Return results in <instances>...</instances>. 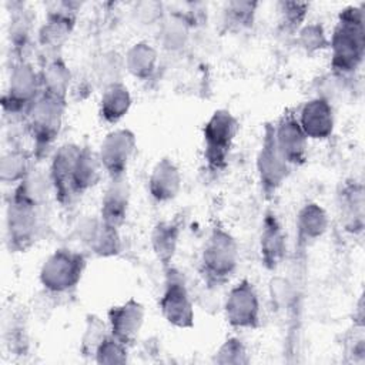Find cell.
<instances>
[{"label": "cell", "mask_w": 365, "mask_h": 365, "mask_svg": "<svg viewBox=\"0 0 365 365\" xmlns=\"http://www.w3.org/2000/svg\"><path fill=\"white\" fill-rule=\"evenodd\" d=\"M76 13L68 4L48 11L44 24L38 30V46L47 54V60L60 56V50L74 27Z\"/></svg>", "instance_id": "14"}, {"label": "cell", "mask_w": 365, "mask_h": 365, "mask_svg": "<svg viewBox=\"0 0 365 365\" xmlns=\"http://www.w3.org/2000/svg\"><path fill=\"white\" fill-rule=\"evenodd\" d=\"M103 165L100 163L97 151L88 147H81L74 164L71 190L73 195H83L88 190L94 188L103 177Z\"/></svg>", "instance_id": "22"}, {"label": "cell", "mask_w": 365, "mask_h": 365, "mask_svg": "<svg viewBox=\"0 0 365 365\" xmlns=\"http://www.w3.org/2000/svg\"><path fill=\"white\" fill-rule=\"evenodd\" d=\"M127 349L128 346L125 344L108 332L100 342L93 358L98 364H123L127 361Z\"/></svg>", "instance_id": "29"}, {"label": "cell", "mask_w": 365, "mask_h": 365, "mask_svg": "<svg viewBox=\"0 0 365 365\" xmlns=\"http://www.w3.org/2000/svg\"><path fill=\"white\" fill-rule=\"evenodd\" d=\"M40 94L41 84L38 71H36L26 60L14 61L10 70L7 88L1 98L4 113L24 118L26 113Z\"/></svg>", "instance_id": "7"}, {"label": "cell", "mask_w": 365, "mask_h": 365, "mask_svg": "<svg viewBox=\"0 0 365 365\" xmlns=\"http://www.w3.org/2000/svg\"><path fill=\"white\" fill-rule=\"evenodd\" d=\"M297 118L308 140H325L334 131V108L324 97H315L304 103Z\"/></svg>", "instance_id": "16"}, {"label": "cell", "mask_w": 365, "mask_h": 365, "mask_svg": "<svg viewBox=\"0 0 365 365\" xmlns=\"http://www.w3.org/2000/svg\"><path fill=\"white\" fill-rule=\"evenodd\" d=\"M214 361L218 364H247L248 356L245 345L240 338L231 336L218 348Z\"/></svg>", "instance_id": "33"}, {"label": "cell", "mask_w": 365, "mask_h": 365, "mask_svg": "<svg viewBox=\"0 0 365 365\" xmlns=\"http://www.w3.org/2000/svg\"><path fill=\"white\" fill-rule=\"evenodd\" d=\"M130 207V184L127 175L110 178L108 185L101 198L100 218L115 228H120L128 215Z\"/></svg>", "instance_id": "19"}, {"label": "cell", "mask_w": 365, "mask_h": 365, "mask_svg": "<svg viewBox=\"0 0 365 365\" xmlns=\"http://www.w3.org/2000/svg\"><path fill=\"white\" fill-rule=\"evenodd\" d=\"M259 297L254 284L242 278L227 294L224 315L235 329H254L259 325Z\"/></svg>", "instance_id": "9"}, {"label": "cell", "mask_w": 365, "mask_h": 365, "mask_svg": "<svg viewBox=\"0 0 365 365\" xmlns=\"http://www.w3.org/2000/svg\"><path fill=\"white\" fill-rule=\"evenodd\" d=\"M291 165L282 158L274 143L272 125H265L261 148L257 155V174L261 190L271 198L289 175Z\"/></svg>", "instance_id": "10"}, {"label": "cell", "mask_w": 365, "mask_h": 365, "mask_svg": "<svg viewBox=\"0 0 365 365\" xmlns=\"http://www.w3.org/2000/svg\"><path fill=\"white\" fill-rule=\"evenodd\" d=\"M44 208L9 198L6 207V242L10 251L24 252L38 238L43 230Z\"/></svg>", "instance_id": "4"}, {"label": "cell", "mask_w": 365, "mask_h": 365, "mask_svg": "<svg viewBox=\"0 0 365 365\" xmlns=\"http://www.w3.org/2000/svg\"><path fill=\"white\" fill-rule=\"evenodd\" d=\"M181 173L171 158H160L148 177V192L157 202L174 200L181 188Z\"/></svg>", "instance_id": "20"}, {"label": "cell", "mask_w": 365, "mask_h": 365, "mask_svg": "<svg viewBox=\"0 0 365 365\" xmlns=\"http://www.w3.org/2000/svg\"><path fill=\"white\" fill-rule=\"evenodd\" d=\"M180 241V225L175 221H160L151 232V248L164 268L171 265Z\"/></svg>", "instance_id": "27"}, {"label": "cell", "mask_w": 365, "mask_h": 365, "mask_svg": "<svg viewBox=\"0 0 365 365\" xmlns=\"http://www.w3.org/2000/svg\"><path fill=\"white\" fill-rule=\"evenodd\" d=\"M298 34H299L298 36L299 46L307 53H315L329 46V38L327 37L324 27L318 23H309L301 27Z\"/></svg>", "instance_id": "32"}, {"label": "cell", "mask_w": 365, "mask_h": 365, "mask_svg": "<svg viewBox=\"0 0 365 365\" xmlns=\"http://www.w3.org/2000/svg\"><path fill=\"white\" fill-rule=\"evenodd\" d=\"M278 6L281 7L279 11L282 16V23H285V26L292 30L301 27V24L307 17V11L309 9L308 3H298V1H281L278 3Z\"/></svg>", "instance_id": "34"}, {"label": "cell", "mask_w": 365, "mask_h": 365, "mask_svg": "<svg viewBox=\"0 0 365 365\" xmlns=\"http://www.w3.org/2000/svg\"><path fill=\"white\" fill-rule=\"evenodd\" d=\"M30 158L21 150H10L0 160V180L4 184L16 185L30 173Z\"/></svg>", "instance_id": "28"}, {"label": "cell", "mask_w": 365, "mask_h": 365, "mask_svg": "<svg viewBox=\"0 0 365 365\" xmlns=\"http://www.w3.org/2000/svg\"><path fill=\"white\" fill-rule=\"evenodd\" d=\"M329 47L331 67L335 73L349 74L359 68L365 51L362 6H348L339 11Z\"/></svg>", "instance_id": "1"}, {"label": "cell", "mask_w": 365, "mask_h": 365, "mask_svg": "<svg viewBox=\"0 0 365 365\" xmlns=\"http://www.w3.org/2000/svg\"><path fill=\"white\" fill-rule=\"evenodd\" d=\"M237 240L224 228L214 227L208 234L200 257V269L210 287L225 284L238 265Z\"/></svg>", "instance_id": "2"}, {"label": "cell", "mask_w": 365, "mask_h": 365, "mask_svg": "<svg viewBox=\"0 0 365 365\" xmlns=\"http://www.w3.org/2000/svg\"><path fill=\"white\" fill-rule=\"evenodd\" d=\"M158 66L157 50L147 41L134 43L124 56L125 70L135 78H150Z\"/></svg>", "instance_id": "26"}, {"label": "cell", "mask_w": 365, "mask_h": 365, "mask_svg": "<svg viewBox=\"0 0 365 365\" xmlns=\"http://www.w3.org/2000/svg\"><path fill=\"white\" fill-rule=\"evenodd\" d=\"M163 294L158 308L164 319L177 328H191L194 325V305L181 272L174 267H167Z\"/></svg>", "instance_id": "8"}, {"label": "cell", "mask_w": 365, "mask_h": 365, "mask_svg": "<svg viewBox=\"0 0 365 365\" xmlns=\"http://www.w3.org/2000/svg\"><path fill=\"white\" fill-rule=\"evenodd\" d=\"M80 148V145L73 143L60 145L56 150L47 171L53 185V195L61 205H66L74 197L71 190V178Z\"/></svg>", "instance_id": "15"}, {"label": "cell", "mask_w": 365, "mask_h": 365, "mask_svg": "<svg viewBox=\"0 0 365 365\" xmlns=\"http://www.w3.org/2000/svg\"><path fill=\"white\" fill-rule=\"evenodd\" d=\"M257 6H258V3H252V1L227 3L225 10H224L227 24H230L231 27H238V29L250 27L254 21Z\"/></svg>", "instance_id": "30"}, {"label": "cell", "mask_w": 365, "mask_h": 365, "mask_svg": "<svg viewBox=\"0 0 365 365\" xmlns=\"http://www.w3.org/2000/svg\"><path fill=\"white\" fill-rule=\"evenodd\" d=\"M240 124L237 117L224 108L215 110L204 124V160L214 171L225 167Z\"/></svg>", "instance_id": "6"}, {"label": "cell", "mask_w": 365, "mask_h": 365, "mask_svg": "<svg viewBox=\"0 0 365 365\" xmlns=\"http://www.w3.org/2000/svg\"><path fill=\"white\" fill-rule=\"evenodd\" d=\"M328 228V215L317 202L304 204L295 220V231L299 244H309L321 238Z\"/></svg>", "instance_id": "25"}, {"label": "cell", "mask_w": 365, "mask_h": 365, "mask_svg": "<svg viewBox=\"0 0 365 365\" xmlns=\"http://www.w3.org/2000/svg\"><path fill=\"white\" fill-rule=\"evenodd\" d=\"M137 148L135 134L128 128H115L101 141L97 151L103 170L110 178L127 175V168Z\"/></svg>", "instance_id": "11"}, {"label": "cell", "mask_w": 365, "mask_h": 365, "mask_svg": "<svg viewBox=\"0 0 365 365\" xmlns=\"http://www.w3.org/2000/svg\"><path fill=\"white\" fill-rule=\"evenodd\" d=\"M84 254L70 250H54L41 264L38 279L41 287L51 294H64L77 287L86 269Z\"/></svg>", "instance_id": "5"}, {"label": "cell", "mask_w": 365, "mask_h": 365, "mask_svg": "<svg viewBox=\"0 0 365 365\" xmlns=\"http://www.w3.org/2000/svg\"><path fill=\"white\" fill-rule=\"evenodd\" d=\"M64 110L66 101L41 93L26 113L23 121L37 155L44 154L57 140L63 127Z\"/></svg>", "instance_id": "3"}, {"label": "cell", "mask_w": 365, "mask_h": 365, "mask_svg": "<svg viewBox=\"0 0 365 365\" xmlns=\"http://www.w3.org/2000/svg\"><path fill=\"white\" fill-rule=\"evenodd\" d=\"M277 150L289 165H302L307 161L308 137L301 128L297 114L285 111L272 125Z\"/></svg>", "instance_id": "12"}, {"label": "cell", "mask_w": 365, "mask_h": 365, "mask_svg": "<svg viewBox=\"0 0 365 365\" xmlns=\"http://www.w3.org/2000/svg\"><path fill=\"white\" fill-rule=\"evenodd\" d=\"M41 93L57 100L67 101V93L71 83V73L66 61L58 57L46 60L43 67L38 71Z\"/></svg>", "instance_id": "23"}, {"label": "cell", "mask_w": 365, "mask_h": 365, "mask_svg": "<svg viewBox=\"0 0 365 365\" xmlns=\"http://www.w3.org/2000/svg\"><path fill=\"white\" fill-rule=\"evenodd\" d=\"M364 187L361 182H345L338 194V212L344 228L352 234L364 230Z\"/></svg>", "instance_id": "21"}, {"label": "cell", "mask_w": 365, "mask_h": 365, "mask_svg": "<svg viewBox=\"0 0 365 365\" xmlns=\"http://www.w3.org/2000/svg\"><path fill=\"white\" fill-rule=\"evenodd\" d=\"M120 228L106 224L100 217L86 220L80 225V238L97 257H114L121 250Z\"/></svg>", "instance_id": "18"}, {"label": "cell", "mask_w": 365, "mask_h": 365, "mask_svg": "<svg viewBox=\"0 0 365 365\" xmlns=\"http://www.w3.org/2000/svg\"><path fill=\"white\" fill-rule=\"evenodd\" d=\"M108 327L104 324L98 317L91 315L87 319L86 331L81 338V352L84 355L94 356L96 349L98 348L100 342L104 339V336L108 334Z\"/></svg>", "instance_id": "31"}, {"label": "cell", "mask_w": 365, "mask_h": 365, "mask_svg": "<svg viewBox=\"0 0 365 365\" xmlns=\"http://www.w3.org/2000/svg\"><path fill=\"white\" fill-rule=\"evenodd\" d=\"M133 98L128 87L123 81H115L104 87L100 103L98 113L100 117L110 124L118 123L124 115H127L131 107Z\"/></svg>", "instance_id": "24"}, {"label": "cell", "mask_w": 365, "mask_h": 365, "mask_svg": "<svg viewBox=\"0 0 365 365\" xmlns=\"http://www.w3.org/2000/svg\"><path fill=\"white\" fill-rule=\"evenodd\" d=\"M287 254V238L284 228L278 217L268 211L262 221V228L259 234V257L262 265L274 271L277 269Z\"/></svg>", "instance_id": "17"}, {"label": "cell", "mask_w": 365, "mask_h": 365, "mask_svg": "<svg viewBox=\"0 0 365 365\" xmlns=\"http://www.w3.org/2000/svg\"><path fill=\"white\" fill-rule=\"evenodd\" d=\"M145 309L141 302L134 298L120 305H114L107 311V327L113 336L130 346L140 335L144 324Z\"/></svg>", "instance_id": "13"}]
</instances>
